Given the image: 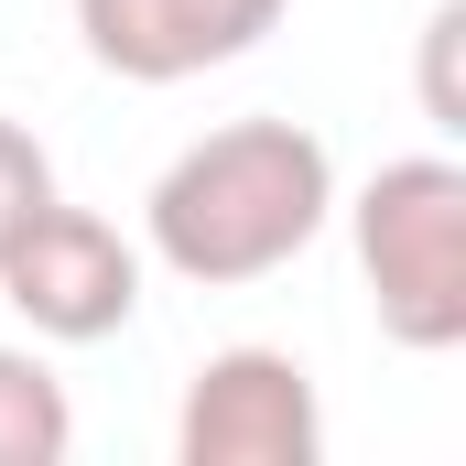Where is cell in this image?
<instances>
[{"label": "cell", "instance_id": "5b68a950", "mask_svg": "<svg viewBox=\"0 0 466 466\" xmlns=\"http://www.w3.org/2000/svg\"><path fill=\"white\" fill-rule=\"evenodd\" d=\"M282 0H76V44L119 87H185L207 66H238Z\"/></svg>", "mask_w": 466, "mask_h": 466}, {"label": "cell", "instance_id": "ba28073f", "mask_svg": "<svg viewBox=\"0 0 466 466\" xmlns=\"http://www.w3.org/2000/svg\"><path fill=\"white\" fill-rule=\"evenodd\" d=\"M33 207H55V152H44L22 119H0V238L22 228Z\"/></svg>", "mask_w": 466, "mask_h": 466}, {"label": "cell", "instance_id": "52a82bcc", "mask_svg": "<svg viewBox=\"0 0 466 466\" xmlns=\"http://www.w3.org/2000/svg\"><path fill=\"white\" fill-rule=\"evenodd\" d=\"M456 55H466V0H434V22H423V119H434V130H466Z\"/></svg>", "mask_w": 466, "mask_h": 466}, {"label": "cell", "instance_id": "8992f818", "mask_svg": "<svg viewBox=\"0 0 466 466\" xmlns=\"http://www.w3.org/2000/svg\"><path fill=\"white\" fill-rule=\"evenodd\" d=\"M76 456V401L33 348H0V466H66Z\"/></svg>", "mask_w": 466, "mask_h": 466}, {"label": "cell", "instance_id": "3957f363", "mask_svg": "<svg viewBox=\"0 0 466 466\" xmlns=\"http://www.w3.org/2000/svg\"><path fill=\"white\" fill-rule=\"evenodd\" d=\"M0 293L44 348H98L141 315V249L98 218V207H33L0 238Z\"/></svg>", "mask_w": 466, "mask_h": 466}, {"label": "cell", "instance_id": "7a4b0ae2", "mask_svg": "<svg viewBox=\"0 0 466 466\" xmlns=\"http://www.w3.org/2000/svg\"><path fill=\"white\" fill-rule=\"evenodd\" d=\"M348 238L380 304V337L412 358L466 348V163L456 152H401L348 196Z\"/></svg>", "mask_w": 466, "mask_h": 466}, {"label": "cell", "instance_id": "6da1fadb", "mask_svg": "<svg viewBox=\"0 0 466 466\" xmlns=\"http://www.w3.org/2000/svg\"><path fill=\"white\" fill-rule=\"evenodd\" d=\"M326 218H337V152L304 119H228L152 174L141 249L196 293H238L293 271L326 238Z\"/></svg>", "mask_w": 466, "mask_h": 466}, {"label": "cell", "instance_id": "277c9868", "mask_svg": "<svg viewBox=\"0 0 466 466\" xmlns=\"http://www.w3.org/2000/svg\"><path fill=\"white\" fill-rule=\"evenodd\" d=\"M174 456L185 466H315L326 456V401L293 348H218L174 401Z\"/></svg>", "mask_w": 466, "mask_h": 466}]
</instances>
